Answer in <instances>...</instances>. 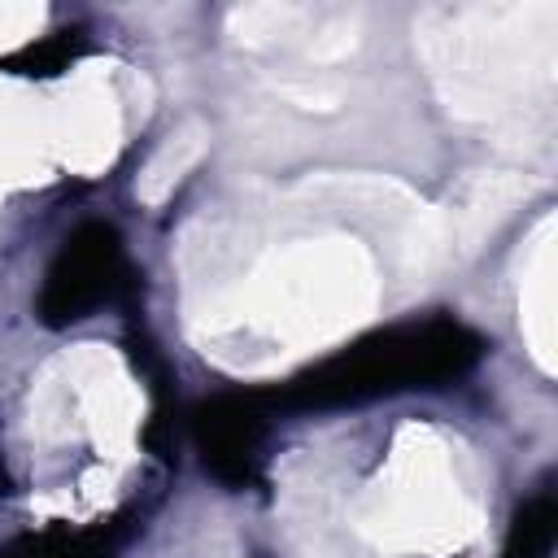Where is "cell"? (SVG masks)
<instances>
[{"label":"cell","mask_w":558,"mask_h":558,"mask_svg":"<svg viewBox=\"0 0 558 558\" xmlns=\"http://www.w3.org/2000/svg\"><path fill=\"white\" fill-rule=\"evenodd\" d=\"M201 157V126H183L179 135H170L166 140V148L148 161V170L140 174V183H135V192L144 196V201H157L192 161Z\"/></svg>","instance_id":"cell-1"}]
</instances>
